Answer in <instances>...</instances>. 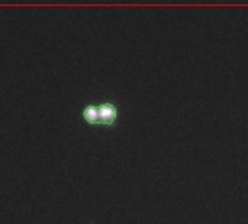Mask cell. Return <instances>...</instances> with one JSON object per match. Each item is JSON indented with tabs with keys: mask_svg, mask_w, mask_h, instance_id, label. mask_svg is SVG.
I'll return each instance as SVG.
<instances>
[{
	"mask_svg": "<svg viewBox=\"0 0 248 224\" xmlns=\"http://www.w3.org/2000/svg\"><path fill=\"white\" fill-rule=\"evenodd\" d=\"M77 125L89 131L109 133L116 130L124 118V106L110 93H89L74 103Z\"/></svg>",
	"mask_w": 248,
	"mask_h": 224,
	"instance_id": "1",
	"label": "cell"
}]
</instances>
